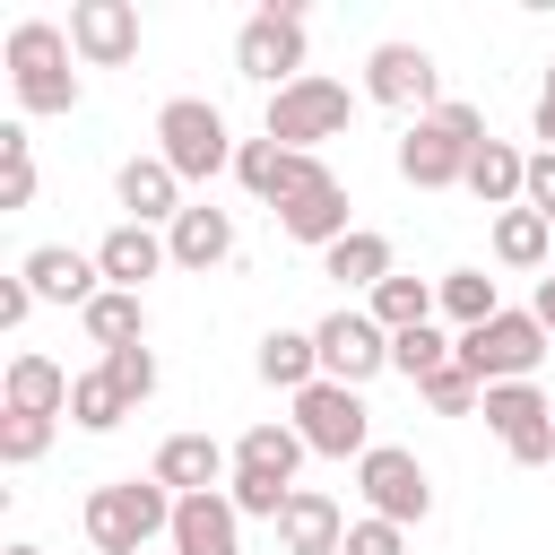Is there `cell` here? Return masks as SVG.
Segmentation results:
<instances>
[{
	"mask_svg": "<svg viewBox=\"0 0 555 555\" xmlns=\"http://www.w3.org/2000/svg\"><path fill=\"white\" fill-rule=\"evenodd\" d=\"M486 147V113L477 104H442V113H425V121H408V139H399V182H416V191H451V182H468V156Z\"/></svg>",
	"mask_w": 555,
	"mask_h": 555,
	"instance_id": "cell-1",
	"label": "cell"
},
{
	"mask_svg": "<svg viewBox=\"0 0 555 555\" xmlns=\"http://www.w3.org/2000/svg\"><path fill=\"white\" fill-rule=\"evenodd\" d=\"M87 538L95 555H147L156 538H173V494L156 477H113L87 494Z\"/></svg>",
	"mask_w": 555,
	"mask_h": 555,
	"instance_id": "cell-2",
	"label": "cell"
},
{
	"mask_svg": "<svg viewBox=\"0 0 555 555\" xmlns=\"http://www.w3.org/2000/svg\"><path fill=\"white\" fill-rule=\"evenodd\" d=\"M69 26H52V17H26V26H9V87H17V104L26 113H78V69H69Z\"/></svg>",
	"mask_w": 555,
	"mask_h": 555,
	"instance_id": "cell-3",
	"label": "cell"
},
{
	"mask_svg": "<svg viewBox=\"0 0 555 555\" xmlns=\"http://www.w3.org/2000/svg\"><path fill=\"white\" fill-rule=\"evenodd\" d=\"M347 121H356V95H347L338 78H295V87H278V95H269L260 139H278V147H295V156H312L321 139H347Z\"/></svg>",
	"mask_w": 555,
	"mask_h": 555,
	"instance_id": "cell-4",
	"label": "cell"
},
{
	"mask_svg": "<svg viewBox=\"0 0 555 555\" xmlns=\"http://www.w3.org/2000/svg\"><path fill=\"white\" fill-rule=\"evenodd\" d=\"M234 147H243V139H225V113H217L208 95H173V104L156 113V156H165L182 182L225 173V165H234Z\"/></svg>",
	"mask_w": 555,
	"mask_h": 555,
	"instance_id": "cell-5",
	"label": "cell"
},
{
	"mask_svg": "<svg viewBox=\"0 0 555 555\" xmlns=\"http://www.w3.org/2000/svg\"><path fill=\"white\" fill-rule=\"evenodd\" d=\"M234 69L251 78V87H295V78H312L304 69V9L295 0H269V9H251L243 17V35H234Z\"/></svg>",
	"mask_w": 555,
	"mask_h": 555,
	"instance_id": "cell-6",
	"label": "cell"
},
{
	"mask_svg": "<svg viewBox=\"0 0 555 555\" xmlns=\"http://www.w3.org/2000/svg\"><path fill=\"white\" fill-rule=\"evenodd\" d=\"M546 330H538V312H494V321H477V330H460V364L494 390V382H529L538 364H546Z\"/></svg>",
	"mask_w": 555,
	"mask_h": 555,
	"instance_id": "cell-7",
	"label": "cell"
},
{
	"mask_svg": "<svg viewBox=\"0 0 555 555\" xmlns=\"http://www.w3.org/2000/svg\"><path fill=\"white\" fill-rule=\"evenodd\" d=\"M295 434L321 460H364L373 451V408L347 382H312V390H295Z\"/></svg>",
	"mask_w": 555,
	"mask_h": 555,
	"instance_id": "cell-8",
	"label": "cell"
},
{
	"mask_svg": "<svg viewBox=\"0 0 555 555\" xmlns=\"http://www.w3.org/2000/svg\"><path fill=\"white\" fill-rule=\"evenodd\" d=\"M356 486H364L373 520H390V529H416V520L434 512V477H425V460L399 451V442H373V451L356 460Z\"/></svg>",
	"mask_w": 555,
	"mask_h": 555,
	"instance_id": "cell-9",
	"label": "cell"
},
{
	"mask_svg": "<svg viewBox=\"0 0 555 555\" xmlns=\"http://www.w3.org/2000/svg\"><path fill=\"white\" fill-rule=\"evenodd\" d=\"M364 95L390 104V113H408V121H425V113L451 104V95H442V69H434L425 43H373V61H364Z\"/></svg>",
	"mask_w": 555,
	"mask_h": 555,
	"instance_id": "cell-10",
	"label": "cell"
},
{
	"mask_svg": "<svg viewBox=\"0 0 555 555\" xmlns=\"http://www.w3.org/2000/svg\"><path fill=\"white\" fill-rule=\"evenodd\" d=\"M477 416L494 425V442H503L520 468H546V460H555V399H546L538 382H494Z\"/></svg>",
	"mask_w": 555,
	"mask_h": 555,
	"instance_id": "cell-11",
	"label": "cell"
},
{
	"mask_svg": "<svg viewBox=\"0 0 555 555\" xmlns=\"http://www.w3.org/2000/svg\"><path fill=\"white\" fill-rule=\"evenodd\" d=\"M312 347H321V382H347V390H364V382L390 364V330H382L373 312H356V304H338V312L312 330Z\"/></svg>",
	"mask_w": 555,
	"mask_h": 555,
	"instance_id": "cell-12",
	"label": "cell"
},
{
	"mask_svg": "<svg viewBox=\"0 0 555 555\" xmlns=\"http://www.w3.org/2000/svg\"><path fill=\"white\" fill-rule=\"evenodd\" d=\"M69 43L87 69H121V61H139V9L130 0H69Z\"/></svg>",
	"mask_w": 555,
	"mask_h": 555,
	"instance_id": "cell-13",
	"label": "cell"
},
{
	"mask_svg": "<svg viewBox=\"0 0 555 555\" xmlns=\"http://www.w3.org/2000/svg\"><path fill=\"white\" fill-rule=\"evenodd\" d=\"M330 165L321 156H295V147H278V139H243L234 147V182L251 191V199H269V208H286L295 191H312Z\"/></svg>",
	"mask_w": 555,
	"mask_h": 555,
	"instance_id": "cell-14",
	"label": "cell"
},
{
	"mask_svg": "<svg viewBox=\"0 0 555 555\" xmlns=\"http://www.w3.org/2000/svg\"><path fill=\"white\" fill-rule=\"evenodd\" d=\"M17 278L35 286V304H78V312H87V304L104 295V269H95V251H69V243H35Z\"/></svg>",
	"mask_w": 555,
	"mask_h": 555,
	"instance_id": "cell-15",
	"label": "cell"
},
{
	"mask_svg": "<svg viewBox=\"0 0 555 555\" xmlns=\"http://www.w3.org/2000/svg\"><path fill=\"white\" fill-rule=\"evenodd\" d=\"M147 477L165 494H217V486H234V451H217L208 434H165V451H156Z\"/></svg>",
	"mask_w": 555,
	"mask_h": 555,
	"instance_id": "cell-16",
	"label": "cell"
},
{
	"mask_svg": "<svg viewBox=\"0 0 555 555\" xmlns=\"http://www.w3.org/2000/svg\"><path fill=\"white\" fill-rule=\"evenodd\" d=\"M173 555H243V512L225 494H173Z\"/></svg>",
	"mask_w": 555,
	"mask_h": 555,
	"instance_id": "cell-17",
	"label": "cell"
},
{
	"mask_svg": "<svg viewBox=\"0 0 555 555\" xmlns=\"http://www.w3.org/2000/svg\"><path fill=\"white\" fill-rule=\"evenodd\" d=\"M347 208H356V199H347V182H338V173H321L312 191H295V199L278 208V225H286L295 243L330 251V243H347V234H356V225H347Z\"/></svg>",
	"mask_w": 555,
	"mask_h": 555,
	"instance_id": "cell-18",
	"label": "cell"
},
{
	"mask_svg": "<svg viewBox=\"0 0 555 555\" xmlns=\"http://www.w3.org/2000/svg\"><path fill=\"white\" fill-rule=\"evenodd\" d=\"M113 191H121V208H130V225H156V217L173 225V217L191 208V199H182V173H173L165 156H130V165L113 173Z\"/></svg>",
	"mask_w": 555,
	"mask_h": 555,
	"instance_id": "cell-19",
	"label": "cell"
},
{
	"mask_svg": "<svg viewBox=\"0 0 555 555\" xmlns=\"http://www.w3.org/2000/svg\"><path fill=\"white\" fill-rule=\"evenodd\" d=\"M165 251H173V269H217V260H234V217L208 208V199H191L165 225Z\"/></svg>",
	"mask_w": 555,
	"mask_h": 555,
	"instance_id": "cell-20",
	"label": "cell"
},
{
	"mask_svg": "<svg viewBox=\"0 0 555 555\" xmlns=\"http://www.w3.org/2000/svg\"><path fill=\"white\" fill-rule=\"evenodd\" d=\"M165 260H173L165 234H156V225H130V217L95 243V269H104V286H121V295H139V278H156Z\"/></svg>",
	"mask_w": 555,
	"mask_h": 555,
	"instance_id": "cell-21",
	"label": "cell"
},
{
	"mask_svg": "<svg viewBox=\"0 0 555 555\" xmlns=\"http://www.w3.org/2000/svg\"><path fill=\"white\" fill-rule=\"evenodd\" d=\"M460 191L503 217V208H520V191H529V156H520L512 139H486V147L468 156V182H460Z\"/></svg>",
	"mask_w": 555,
	"mask_h": 555,
	"instance_id": "cell-22",
	"label": "cell"
},
{
	"mask_svg": "<svg viewBox=\"0 0 555 555\" xmlns=\"http://www.w3.org/2000/svg\"><path fill=\"white\" fill-rule=\"evenodd\" d=\"M69 390H78V382H69L52 356H35V347H26V356H9L0 408H26V416H69Z\"/></svg>",
	"mask_w": 555,
	"mask_h": 555,
	"instance_id": "cell-23",
	"label": "cell"
},
{
	"mask_svg": "<svg viewBox=\"0 0 555 555\" xmlns=\"http://www.w3.org/2000/svg\"><path fill=\"white\" fill-rule=\"evenodd\" d=\"M278 538H286V555H338V546H347V512H338L330 494L295 486V503L278 512Z\"/></svg>",
	"mask_w": 555,
	"mask_h": 555,
	"instance_id": "cell-24",
	"label": "cell"
},
{
	"mask_svg": "<svg viewBox=\"0 0 555 555\" xmlns=\"http://www.w3.org/2000/svg\"><path fill=\"white\" fill-rule=\"evenodd\" d=\"M321 269H330L338 286H364V295H373L382 278H399V269H390V234H373V225H356L347 243H330V251H321Z\"/></svg>",
	"mask_w": 555,
	"mask_h": 555,
	"instance_id": "cell-25",
	"label": "cell"
},
{
	"mask_svg": "<svg viewBox=\"0 0 555 555\" xmlns=\"http://www.w3.org/2000/svg\"><path fill=\"white\" fill-rule=\"evenodd\" d=\"M260 382H269V390H312V382H321L312 330H269V338H260Z\"/></svg>",
	"mask_w": 555,
	"mask_h": 555,
	"instance_id": "cell-26",
	"label": "cell"
},
{
	"mask_svg": "<svg viewBox=\"0 0 555 555\" xmlns=\"http://www.w3.org/2000/svg\"><path fill=\"white\" fill-rule=\"evenodd\" d=\"M78 321H87V338H95L104 356H113V347H147V304H139V295H121V286H104Z\"/></svg>",
	"mask_w": 555,
	"mask_h": 555,
	"instance_id": "cell-27",
	"label": "cell"
},
{
	"mask_svg": "<svg viewBox=\"0 0 555 555\" xmlns=\"http://www.w3.org/2000/svg\"><path fill=\"white\" fill-rule=\"evenodd\" d=\"M546 251H555V225H546L538 208H503V217H494V260H503V269H538Z\"/></svg>",
	"mask_w": 555,
	"mask_h": 555,
	"instance_id": "cell-28",
	"label": "cell"
},
{
	"mask_svg": "<svg viewBox=\"0 0 555 555\" xmlns=\"http://www.w3.org/2000/svg\"><path fill=\"white\" fill-rule=\"evenodd\" d=\"M234 468H260V477H286V486H295V468H304V434H295V425H251V434L234 442Z\"/></svg>",
	"mask_w": 555,
	"mask_h": 555,
	"instance_id": "cell-29",
	"label": "cell"
},
{
	"mask_svg": "<svg viewBox=\"0 0 555 555\" xmlns=\"http://www.w3.org/2000/svg\"><path fill=\"white\" fill-rule=\"evenodd\" d=\"M434 304H442V295H434L425 278H382V286H373V321H382L390 338H399V330H425Z\"/></svg>",
	"mask_w": 555,
	"mask_h": 555,
	"instance_id": "cell-30",
	"label": "cell"
},
{
	"mask_svg": "<svg viewBox=\"0 0 555 555\" xmlns=\"http://www.w3.org/2000/svg\"><path fill=\"white\" fill-rule=\"evenodd\" d=\"M434 295H442V312H451L460 330H477V321H494V312H503V295H494V278H486V269H451V278H434Z\"/></svg>",
	"mask_w": 555,
	"mask_h": 555,
	"instance_id": "cell-31",
	"label": "cell"
},
{
	"mask_svg": "<svg viewBox=\"0 0 555 555\" xmlns=\"http://www.w3.org/2000/svg\"><path fill=\"white\" fill-rule=\"evenodd\" d=\"M121 416H130V399L113 390V373H104V364L78 373V390H69V425H78V434H113Z\"/></svg>",
	"mask_w": 555,
	"mask_h": 555,
	"instance_id": "cell-32",
	"label": "cell"
},
{
	"mask_svg": "<svg viewBox=\"0 0 555 555\" xmlns=\"http://www.w3.org/2000/svg\"><path fill=\"white\" fill-rule=\"evenodd\" d=\"M416 399H425L434 416H477V408H486V382H477V373L451 356L442 373H425V382H416Z\"/></svg>",
	"mask_w": 555,
	"mask_h": 555,
	"instance_id": "cell-33",
	"label": "cell"
},
{
	"mask_svg": "<svg viewBox=\"0 0 555 555\" xmlns=\"http://www.w3.org/2000/svg\"><path fill=\"white\" fill-rule=\"evenodd\" d=\"M35 199V139H26V121H9L0 130V208H26Z\"/></svg>",
	"mask_w": 555,
	"mask_h": 555,
	"instance_id": "cell-34",
	"label": "cell"
},
{
	"mask_svg": "<svg viewBox=\"0 0 555 555\" xmlns=\"http://www.w3.org/2000/svg\"><path fill=\"white\" fill-rule=\"evenodd\" d=\"M451 356H460V338H442L434 321H425V330H399V338H390V364H399L408 382H425V373H442Z\"/></svg>",
	"mask_w": 555,
	"mask_h": 555,
	"instance_id": "cell-35",
	"label": "cell"
},
{
	"mask_svg": "<svg viewBox=\"0 0 555 555\" xmlns=\"http://www.w3.org/2000/svg\"><path fill=\"white\" fill-rule=\"evenodd\" d=\"M52 425H61V416H26V408H0V460H9V468H35V460L52 451Z\"/></svg>",
	"mask_w": 555,
	"mask_h": 555,
	"instance_id": "cell-36",
	"label": "cell"
},
{
	"mask_svg": "<svg viewBox=\"0 0 555 555\" xmlns=\"http://www.w3.org/2000/svg\"><path fill=\"white\" fill-rule=\"evenodd\" d=\"M225 503H234L243 520H278V512L295 503V486H286V477H260V468H234V486H225Z\"/></svg>",
	"mask_w": 555,
	"mask_h": 555,
	"instance_id": "cell-37",
	"label": "cell"
},
{
	"mask_svg": "<svg viewBox=\"0 0 555 555\" xmlns=\"http://www.w3.org/2000/svg\"><path fill=\"white\" fill-rule=\"evenodd\" d=\"M104 373H113V390H121L130 408L156 390V356H147V347H113V356H104Z\"/></svg>",
	"mask_w": 555,
	"mask_h": 555,
	"instance_id": "cell-38",
	"label": "cell"
},
{
	"mask_svg": "<svg viewBox=\"0 0 555 555\" xmlns=\"http://www.w3.org/2000/svg\"><path fill=\"white\" fill-rule=\"evenodd\" d=\"M338 555H408V529H390V520L364 512V520H347V546Z\"/></svg>",
	"mask_w": 555,
	"mask_h": 555,
	"instance_id": "cell-39",
	"label": "cell"
},
{
	"mask_svg": "<svg viewBox=\"0 0 555 555\" xmlns=\"http://www.w3.org/2000/svg\"><path fill=\"white\" fill-rule=\"evenodd\" d=\"M520 208H538V217L555 225V147H538V156H529V191H520Z\"/></svg>",
	"mask_w": 555,
	"mask_h": 555,
	"instance_id": "cell-40",
	"label": "cell"
},
{
	"mask_svg": "<svg viewBox=\"0 0 555 555\" xmlns=\"http://www.w3.org/2000/svg\"><path fill=\"white\" fill-rule=\"evenodd\" d=\"M26 312H35V286L26 278H0V330H17Z\"/></svg>",
	"mask_w": 555,
	"mask_h": 555,
	"instance_id": "cell-41",
	"label": "cell"
},
{
	"mask_svg": "<svg viewBox=\"0 0 555 555\" xmlns=\"http://www.w3.org/2000/svg\"><path fill=\"white\" fill-rule=\"evenodd\" d=\"M529 312H538V330L555 338V278H538V304H529Z\"/></svg>",
	"mask_w": 555,
	"mask_h": 555,
	"instance_id": "cell-42",
	"label": "cell"
},
{
	"mask_svg": "<svg viewBox=\"0 0 555 555\" xmlns=\"http://www.w3.org/2000/svg\"><path fill=\"white\" fill-rule=\"evenodd\" d=\"M538 139L555 147V95H538Z\"/></svg>",
	"mask_w": 555,
	"mask_h": 555,
	"instance_id": "cell-43",
	"label": "cell"
},
{
	"mask_svg": "<svg viewBox=\"0 0 555 555\" xmlns=\"http://www.w3.org/2000/svg\"><path fill=\"white\" fill-rule=\"evenodd\" d=\"M9 555H43V546H9Z\"/></svg>",
	"mask_w": 555,
	"mask_h": 555,
	"instance_id": "cell-44",
	"label": "cell"
},
{
	"mask_svg": "<svg viewBox=\"0 0 555 555\" xmlns=\"http://www.w3.org/2000/svg\"><path fill=\"white\" fill-rule=\"evenodd\" d=\"M546 95H555V61H546Z\"/></svg>",
	"mask_w": 555,
	"mask_h": 555,
	"instance_id": "cell-45",
	"label": "cell"
}]
</instances>
